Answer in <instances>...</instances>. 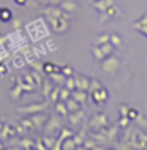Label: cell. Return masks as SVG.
I'll return each instance as SVG.
<instances>
[{"label":"cell","mask_w":147,"mask_h":150,"mask_svg":"<svg viewBox=\"0 0 147 150\" xmlns=\"http://www.w3.org/2000/svg\"><path fill=\"white\" fill-rule=\"evenodd\" d=\"M48 104H49V100L46 101H36V103H30V104H26V106H21L16 109L18 114H35V112H43L48 109Z\"/></svg>","instance_id":"1"},{"label":"cell","mask_w":147,"mask_h":150,"mask_svg":"<svg viewBox=\"0 0 147 150\" xmlns=\"http://www.w3.org/2000/svg\"><path fill=\"white\" fill-rule=\"evenodd\" d=\"M108 125H109L108 115H106L104 112H98V114H95L90 120H89L87 128L89 129H93V131H100V129L106 128Z\"/></svg>","instance_id":"2"},{"label":"cell","mask_w":147,"mask_h":150,"mask_svg":"<svg viewBox=\"0 0 147 150\" xmlns=\"http://www.w3.org/2000/svg\"><path fill=\"white\" fill-rule=\"evenodd\" d=\"M120 67V60L117 55H109L104 60H101V70L104 73H109V74H114Z\"/></svg>","instance_id":"3"},{"label":"cell","mask_w":147,"mask_h":150,"mask_svg":"<svg viewBox=\"0 0 147 150\" xmlns=\"http://www.w3.org/2000/svg\"><path fill=\"white\" fill-rule=\"evenodd\" d=\"M62 128H63V125H62V120H60L59 115H51L44 122V133L46 134H55Z\"/></svg>","instance_id":"4"},{"label":"cell","mask_w":147,"mask_h":150,"mask_svg":"<svg viewBox=\"0 0 147 150\" xmlns=\"http://www.w3.org/2000/svg\"><path fill=\"white\" fill-rule=\"evenodd\" d=\"M89 95H90L93 103L98 104V106H103L106 101H108V98H109V92L106 90V87H103V86H101L100 88H97L95 92L89 93Z\"/></svg>","instance_id":"5"},{"label":"cell","mask_w":147,"mask_h":150,"mask_svg":"<svg viewBox=\"0 0 147 150\" xmlns=\"http://www.w3.org/2000/svg\"><path fill=\"white\" fill-rule=\"evenodd\" d=\"M49 24L52 25V30L55 33H65L70 27V19H65V18H57V19H48Z\"/></svg>","instance_id":"6"},{"label":"cell","mask_w":147,"mask_h":150,"mask_svg":"<svg viewBox=\"0 0 147 150\" xmlns=\"http://www.w3.org/2000/svg\"><path fill=\"white\" fill-rule=\"evenodd\" d=\"M119 125H112V127H106V128H103V129H100V131H103L104 133V136H106V139H108V142L109 144H116V141H117V134H119Z\"/></svg>","instance_id":"7"},{"label":"cell","mask_w":147,"mask_h":150,"mask_svg":"<svg viewBox=\"0 0 147 150\" xmlns=\"http://www.w3.org/2000/svg\"><path fill=\"white\" fill-rule=\"evenodd\" d=\"M67 119H68V123H70L71 127H77V125H81V122L85 119V115H84V109H79V111L70 112Z\"/></svg>","instance_id":"8"},{"label":"cell","mask_w":147,"mask_h":150,"mask_svg":"<svg viewBox=\"0 0 147 150\" xmlns=\"http://www.w3.org/2000/svg\"><path fill=\"white\" fill-rule=\"evenodd\" d=\"M75 133L71 131V129H68V128H62L60 129V136L57 137V141H55V144H54V150H59V149H62V144H63V141L65 139H68V137H71Z\"/></svg>","instance_id":"9"},{"label":"cell","mask_w":147,"mask_h":150,"mask_svg":"<svg viewBox=\"0 0 147 150\" xmlns=\"http://www.w3.org/2000/svg\"><path fill=\"white\" fill-rule=\"evenodd\" d=\"M119 16H120V11H119V8H117V5L114 3V5H111L108 10L104 11L103 18H101V22L111 21V19H116V18H119Z\"/></svg>","instance_id":"10"},{"label":"cell","mask_w":147,"mask_h":150,"mask_svg":"<svg viewBox=\"0 0 147 150\" xmlns=\"http://www.w3.org/2000/svg\"><path fill=\"white\" fill-rule=\"evenodd\" d=\"M75 81H76V88L77 90H85L89 92V87H90V79L85 78L82 74H75Z\"/></svg>","instance_id":"11"},{"label":"cell","mask_w":147,"mask_h":150,"mask_svg":"<svg viewBox=\"0 0 147 150\" xmlns=\"http://www.w3.org/2000/svg\"><path fill=\"white\" fill-rule=\"evenodd\" d=\"M16 82H14V86L10 88V92H8V95H10V98L11 100H14V101H18V100H21V96H22V87H21V82H19V79H14Z\"/></svg>","instance_id":"12"},{"label":"cell","mask_w":147,"mask_h":150,"mask_svg":"<svg viewBox=\"0 0 147 150\" xmlns=\"http://www.w3.org/2000/svg\"><path fill=\"white\" fill-rule=\"evenodd\" d=\"M131 27H133V29H138L147 38V14H142L136 22L131 24Z\"/></svg>","instance_id":"13"},{"label":"cell","mask_w":147,"mask_h":150,"mask_svg":"<svg viewBox=\"0 0 147 150\" xmlns=\"http://www.w3.org/2000/svg\"><path fill=\"white\" fill-rule=\"evenodd\" d=\"M28 119L33 122L35 128H40L44 122L48 120V115L44 114V111H43V112H35V114H30V115H28Z\"/></svg>","instance_id":"14"},{"label":"cell","mask_w":147,"mask_h":150,"mask_svg":"<svg viewBox=\"0 0 147 150\" xmlns=\"http://www.w3.org/2000/svg\"><path fill=\"white\" fill-rule=\"evenodd\" d=\"M55 87V84L52 82V79L51 78H48V79H43V84H41V95L44 96V98H49V95H51V92H52V88Z\"/></svg>","instance_id":"15"},{"label":"cell","mask_w":147,"mask_h":150,"mask_svg":"<svg viewBox=\"0 0 147 150\" xmlns=\"http://www.w3.org/2000/svg\"><path fill=\"white\" fill-rule=\"evenodd\" d=\"M71 96L77 101V103H81L82 106H85L87 98H89V92H85V90H77V88H76V90H73Z\"/></svg>","instance_id":"16"},{"label":"cell","mask_w":147,"mask_h":150,"mask_svg":"<svg viewBox=\"0 0 147 150\" xmlns=\"http://www.w3.org/2000/svg\"><path fill=\"white\" fill-rule=\"evenodd\" d=\"M54 108H55L57 114H59L60 117H63V119H67L68 114H70V111H68V108H67V104H65V101H62V100H59L57 103H54Z\"/></svg>","instance_id":"17"},{"label":"cell","mask_w":147,"mask_h":150,"mask_svg":"<svg viewBox=\"0 0 147 150\" xmlns=\"http://www.w3.org/2000/svg\"><path fill=\"white\" fill-rule=\"evenodd\" d=\"M114 0H97V2H93V8L98 11H101V13H104L106 10H108L111 5H114Z\"/></svg>","instance_id":"18"},{"label":"cell","mask_w":147,"mask_h":150,"mask_svg":"<svg viewBox=\"0 0 147 150\" xmlns=\"http://www.w3.org/2000/svg\"><path fill=\"white\" fill-rule=\"evenodd\" d=\"M18 134V131L14 129V127H11V125H3L2 129H0V137H3V139H8V137H13Z\"/></svg>","instance_id":"19"},{"label":"cell","mask_w":147,"mask_h":150,"mask_svg":"<svg viewBox=\"0 0 147 150\" xmlns=\"http://www.w3.org/2000/svg\"><path fill=\"white\" fill-rule=\"evenodd\" d=\"M60 8H62L63 11H67V13H75V11L77 10V5L76 2H73V0H62V3L59 5Z\"/></svg>","instance_id":"20"},{"label":"cell","mask_w":147,"mask_h":150,"mask_svg":"<svg viewBox=\"0 0 147 150\" xmlns=\"http://www.w3.org/2000/svg\"><path fill=\"white\" fill-rule=\"evenodd\" d=\"M60 70H62V67H57V65L52 63V62L43 63V71H44V74H46V76L52 74V73H57V71H60Z\"/></svg>","instance_id":"21"},{"label":"cell","mask_w":147,"mask_h":150,"mask_svg":"<svg viewBox=\"0 0 147 150\" xmlns=\"http://www.w3.org/2000/svg\"><path fill=\"white\" fill-rule=\"evenodd\" d=\"M48 78L52 79V82L54 84H59V86H63L65 81H67V76L63 74L62 71H57V73H52V74H49Z\"/></svg>","instance_id":"22"},{"label":"cell","mask_w":147,"mask_h":150,"mask_svg":"<svg viewBox=\"0 0 147 150\" xmlns=\"http://www.w3.org/2000/svg\"><path fill=\"white\" fill-rule=\"evenodd\" d=\"M65 104H67V108H68V111H70V112H75V111H79V109H82V104L77 103V101L73 98V96H70V98L65 101Z\"/></svg>","instance_id":"23"},{"label":"cell","mask_w":147,"mask_h":150,"mask_svg":"<svg viewBox=\"0 0 147 150\" xmlns=\"http://www.w3.org/2000/svg\"><path fill=\"white\" fill-rule=\"evenodd\" d=\"M90 52H92V55H93V59L95 60H98V62H101V60H104L106 57H104V54H103V51H101V47L98 46H92L90 47Z\"/></svg>","instance_id":"24"},{"label":"cell","mask_w":147,"mask_h":150,"mask_svg":"<svg viewBox=\"0 0 147 150\" xmlns=\"http://www.w3.org/2000/svg\"><path fill=\"white\" fill-rule=\"evenodd\" d=\"M100 47H101V51H103V54H104V57H109V55H112L114 54V44L111 41H108V43H103V44H100Z\"/></svg>","instance_id":"25"},{"label":"cell","mask_w":147,"mask_h":150,"mask_svg":"<svg viewBox=\"0 0 147 150\" xmlns=\"http://www.w3.org/2000/svg\"><path fill=\"white\" fill-rule=\"evenodd\" d=\"M11 19H13V13H11L10 8H2V11H0V21L2 22H10Z\"/></svg>","instance_id":"26"},{"label":"cell","mask_w":147,"mask_h":150,"mask_svg":"<svg viewBox=\"0 0 147 150\" xmlns=\"http://www.w3.org/2000/svg\"><path fill=\"white\" fill-rule=\"evenodd\" d=\"M41 139H43L44 145H46V149H54V144L57 141L54 134H44V136H41Z\"/></svg>","instance_id":"27"},{"label":"cell","mask_w":147,"mask_h":150,"mask_svg":"<svg viewBox=\"0 0 147 150\" xmlns=\"http://www.w3.org/2000/svg\"><path fill=\"white\" fill-rule=\"evenodd\" d=\"M60 88H62V86H59V84H55V87L52 88V92H51V95H49V101H52V103H57L60 98H59V95H60Z\"/></svg>","instance_id":"28"},{"label":"cell","mask_w":147,"mask_h":150,"mask_svg":"<svg viewBox=\"0 0 147 150\" xmlns=\"http://www.w3.org/2000/svg\"><path fill=\"white\" fill-rule=\"evenodd\" d=\"M109 38H111V33H109V32H103V33H100L95 38V44L100 46V44H103V43H108Z\"/></svg>","instance_id":"29"},{"label":"cell","mask_w":147,"mask_h":150,"mask_svg":"<svg viewBox=\"0 0 147 150\" xmlns=\"http://www.w3.org/2000/svg\"><path fill=\"white\" fill-rule=\"evenodd\" d=\"M62 149H63V150H73V149H77V145H76V142H75V139H73V136L63 141Z\"/></svg>","instance_id":"30"},{"label":"cell","mask_w":147,"mask_h":150,"mask_svg":"<svg viewBox=\"0 0 147 150\" xmlns=\"http://www.w3.org/2000/svg\"><path fill=\"white\" fill-rule=\"evenodd\" d=\"M19 144H21L22 149H33L35 147V141L30 139V137H22V139L19 141Z\"/></svg>","instance_id":"31"},{"label":"cell","mask_w":147,"mask_h":150,"mask_svg":"<svg viewBox=\"0 0 147 150\" xmlns=\"http://www.w3.org/2000/svg\"><path fill=\"white\" fill-rule=\"evenodd\" d=\"M109 41H111L116 47H122V44H124V41H122V38L119 35L116 33V32H111V38H109Z\"/></svg>","instance_id":"32"},{"label":"cell","mask_w":147,"mask_h":150,"mask_svg":"<svg viewBox=\"0 0 147 150\" xmlns=\"http://www.w3.org/2000/svg\"><path fill=\"white\" fill-rule=\"evenodd\" d=\"M71 93H73V92L70 90V88H67L65 86H62V88H60V95H59V98L62 100V101H67V100L71 96Z\"/></svg>","instance_id":"33"},{"label":"cell","mask_w":147,"mask_h":150,"mask_svg":"<svg viewBox=\"0 0 147 150\" xmlns=\"http://www.w3.org/2000/svg\"><path fill=\"white\" fill-rule=\"evenodd\" d=\"M63 86L67 87V88H70L71 92H73V90H76V81H75V74H73V76H68Z\"/></svg>","instance_id":"34"},{"label":"cell","mask_w":147,"mask_h":150,"mask_svg":"<svg viewBox=\"0 0 147 150\" xmlns=\"http://www.w3.org/2000/svg\"><path fill=\"white\" fill-rule=\"evenodd\" d=\"M19 82H21L22 90H24V92H27V93L33 92V90H35V87H36V86H33V84H28V82H26L24 79H19Z\"/></svg>","instance_id":"35"},{"label":"cell","mask_w":147,"mask_h":150,"mask_svg":"<svg viewBox=\"0 0 147 150\" xmlns=\"http://www.w3.org/2000/svg\"><path fill=\"white\" fill-rule=\"evenodd\" d=\"M130 122H131V120H130L128 115H120V117H119V122H117V125H119L120 128H126V127L130 125Z\"/></svg>","instance_id":"36"},{"label":"cell","mask_w":147,"mask_h":150,"mask_svg":"<svg viewBox=\"0 0 147 150\" xmlns=\"http://www.w3.org/2000/svg\"><path fill=\"white\" fill-rule=\"evenodd\" d=\"M21 123H22V127L27 129V131H30V129H35V125H33V122H32L28 117H26V119H21Z\"/></svg>","instance_id":"37"},{"label":"cell","mask_w":147,"mask_h":150,"mask_svg":"<svg viewBox=\"0 0 147 150\" xmlns=\"http://www.w3.org/2000/svg\"><path fill=\"white\" fill-rule=\"evenodd\" d=\"M103 84L100 82L98 79H90V87H89V93H92V92H95L97 88H100Z\"/></svg>","instance_id":"38"},{"label":"cell","mask_w":147,"mask_h":150,"mask_svg":"<svg viewBox=\"0 0 147 150\" xmlns=\"http://www.w3.org/2000/svg\"><path fill=\"white\" fill-rule=\"evenodd\" d=\"M30 67L33 68V70H36V71H40V73H43L44 74V71H43V63H40V62H36V60H30Z\"/></svg>","instance_id":"39"},{"label":"cell","mask_w":147,"mask_h":150,"mask_svg":"<svg viewBox=\"0 0 147 150\" xmlns=\"http://www.w3.org/2000/svg\"><path fill=\"white\" fill-rule=\"evenodd\" d=\"M130 117V120H136L138 115H139V112H138L136 108H128V114H126Z\"/></svg>","instance_id":"40"},{"label":"cell","mask_w":147,"mask_h":150,"mask_svg":"<svg viewBox=\"0 0 147 150\" xmlns=\"http://www.w3.org/2000/svg\"><path fill=\"white\" fill-rule=\"evenodd\" d=\"M60 71H62L63 74L67 76V78H68V76H73V74H75V71H73V68L70 67V65H65V67H62V70H60Z\"/></svg>","instance_id":"41"},{"label":"cell","mask_w":147,"mask_h":150,"mask_svg":"<svg viewBox=\"0 0 147 150\" xmlns=\"http://www.w3.org/2000/svg\"><path fill=\"white\" fill-rule=\"evenodd\" d=\"M136 123H138V125H141L142 128H146V129H147V119H146L144 115H141V114L138 115V119H136Z\"/></svg>","instance_id":"42"},{"label":"cell","mask_w":147,"mask_h":150,"mask_svg":"<svg viewBox=\"0 0 147 150\" xmlns=\"http://www.w3.org/2000/svg\"><path fill=\"white\" fill-rule=\"evenodd\" d=\"M33 149H38V150H46V145H44V142H43V139L41 137H38V139L35 141V147Z\"/></svg>","instance_id":"43"},{"label":"cell","mask_w":147,"mask_h":150,"mask_svg":"<svg viewBox=\"0 0 147 150\" xmlns=\"http://www.w3.org/2000/svg\"><path fill=\"white\" fill-rule=\"evenodd\" d=\"M119 112H120V115H126V114H128V106H126V104H120V106H119Z\"/></svg>","instance_id":"44"},{"label":"cell","mask_w":147,"mask_h":150,"mask_svg":"<svg viewBox=\"0 0 147 150\" xmlns=\"http://www.w3.org/2000/svg\"><path fill=\"white\" fill-rule=\"evenodd\" d=\"M21 25H22V24H21V19H19V18H14V19H13V29L18 30Z\"/></svg>","instance_id":"45"},{"label":"cell","mask_w":147,"mask_h":150,"mask_svg":"<svg viewBox=\"0 0 147 150\" xmlns=\"http://www.w3.org/2000/svg\"><path fill=\"white\" fill-rule=\"evenodd\" d=\"M6 71H8V68H6V65H3V63H0V76H3V74H6Z\"/></svg>","instance_id":"46"},{"label":"cell","mask_w":147,"mask_h":150,"mask_svg":"<svg viewBox=\"0 0 147 150\" xmlns=\"http://www.w3.org/2000/svg\"><path fill=\"white\" fill-rule=\"evenodd\" d=\"M62 0H49V5H60Z\"/></svg>","instance_id":"47"},{"label":"cell","mask_w":147,"mask_h":150,"mask_svg":"<svg viewBox=\"0 0 147 150\" xmlns=\"http://www.w3.org/2000/svg\"><path fill=\"white\" fill-rule=\"evenodd\" d=\"M36 3H40V5H49V0H35Z\"/></svg>","instance_id":"48"},{"label":"cell","mask_w":147,"mask_h":150,"mask_svg":"<svg viewBox=\"0 0 147 150\" xmlns=\"http://www.w3.org/2000/svg\"><path fill=\"white\" fill-rule=\"evenodd\" d=\"M16 3H18V5H26L27 3V0H14Z\"/></svg>","instance_id":"49"},{"label":"cell","mask_w":147,"mask_h":150,"mask_svg":"<svg viewBox=\"0 0 147 150\" xmlns=\"http://www.w3.org/2000/svg\"><path fill=\"white\" fill-rule=\"evenodd\" d=\"M3 125H5V123H3L2 120H0V129H2V127H3Z\"/></svg>","instance_id":"50"},{"label":"cell","mask_w":147,"mask_h":150,"mask_svg":"<svg viewBox=\"0 0 147 150\" xmlns=\"http://www.w3.org/2000/svg\"><path fill=\"white\" fill-rule=\"evenodd\" d=\"M90 2H92V3H93V2H97V0H90Z\"/></svg>","instance_id":"51"},{"label":"cell","mask_w":147,"mask_h":150,"mask_svg":"<svg viewBox=\"0 0 147 150\" xmlns=\"http://www.w3.org/2000/svg\"><path fill=\"white\" fill-rule=\"evenodd\" d=\"M0 11H2V6H0Z\"/></svg>","instance_id":"52"}]
</instances>
